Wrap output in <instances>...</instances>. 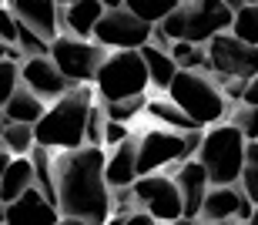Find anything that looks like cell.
I'll return each instance as SVG.
<instances>
[{
    "label": "cell",
    "instance_id": "33",
    "mask_svg": "<svg viewBox=\"0 0 258 225\" xmlns=\"http://www.w3.org/2000/svg\"><path fill=\"white\" fill-rule=\"evenodd\" d=\"M17 61H7V58H0V104L10 98V91L17 88V81H20V74H17Z\"/></svg>",
    "mask_w": 258,
    "mask_h": 225
},
{
    "label": "cell",
    "instance_id": "2",
    "mask_svg": "<svg viewBox=\"0 0 258 225\" xmlns=\"http://www.w3.org/2000/svg\"><path fill=\"white\" fill-rule=\"evenodd\" d=\"M94 101V88L91 84H71L67 91H60L50 108L40 111V118L34 121V145L44 148H77L84 145V118L87 108Z\"/></svg>",
    "mask_w": 258,
    "mask_h": 225
},
{
    "label": "cell",
    "instance_id": "27",
    "mask_svg": "<svg viewBox=\"0 0 258 225\" xmlns=\"http://www.w3.org/2000/svg\"><path fill=\"white\" fill-rule=\"evenodd\" d=\"M144 94H131V98H121V101H101V108H104V118H114V121H124L131 125L134 118L144 111Z\"/></svg>",
    "mask_w": 258,
    "mask_h": 225
},
{
    "label": "cell",
    "instance_id": "20",
    "mask_svg": "<svg viewBox=\"0 0 258 225\" xmlns=\"http://www.w3.org/2000/svg\"><path fill=\"white\" fill-rule=\"evenodd\" d=\"M27 185H34V168H30L27 155H14L10 165L0 175V205H7L10 198H17Z\"/></svg>",
    "mask_w": 258,
    "mask_h": 225
},
{
    "label": "cell",
    "instance_id": "29",
    "mask_svg": "<svg viewBox=\"0 0 258 225\" xmlns=\"http://www.w3.org/2000/svg\"><path fill=\"white\" fill-rule=\"evenodd\" d=\"M10 14H14V10H10ZM14 20H17V17H14ZM17 47L24 50L27 58H30V54H47V40L40 37V34H34L24 20H17Z\"/></svg>",
    "mask_w": 258,
    "mask_h": 225
},
{
    "label": "cell",
    "instance_id": "24",
    "mask_svg": "<svg viewBox=\"0 0 258 225\" xmlns=\"http://www.w3.org/2000/svg\"><path fill=\"white\" fill-rule=\"evenodd\" d=\"M0 145L7 148L10 155H27L34 148V128L20 125V121H7L4 118V128H0Z\"/></svg>",
    "mask_w": 258,
    "mask_h": 225
},
{
    "label": "cell",
    "instance_id": "10",
    "mask_svg": "<svg viewBox=\"0 0 258 225\" xmlns=\"http://www.w3.org/2000/svg\"><path fill=\"white\" fill-rule=\"evenodd\" d=\"M151 37V24L141 17H134L127 7H111L97 17L94 30H91V40L104 44L107 50L117 47H141Z\"/></svg>",
    "mask_w": 258,
    "mask_h": 225
},
{
    "label": "cell",
    "instance_id": "32",
    "mask_svg": "<svg viewBox=\"0 0 258 225\" xmlns=\"http://www.w3.org/2000/svg\"><path fill=\"white\" fill-rule=\"evenodd\" d=\"M127 135H131V125H124V121H114V118H104V128H101V145H104V148L121 145Z\"/></svg>",
    "mask_w": 258,
    "mask_h": 225
},
{
    "label": "cell",
    "instance_id": "39",
    "mask_svg": "<svg viewBox=\"0 0 258 225\" xmlns=\"http://www.w3.org/2000/svg\"><path fill=\"white\" fill-rule=\"evenodd\" d=\"M104 4V10H111V7H124V0H101Z\"/></svg>",
    "mask_w": 258,
    "mask_h": 225
},
{
    "label": "cell",
    "instance_id": "21",
    "mask_svg": "<svg viewBox=\"0 0 258 225\" xmlns=\"http://www.w3.org/2000/svg\"><path fill=\"white\" fill-rule=\"evenodd\" d=\"M141 58H144V68H148V84H154V88H168L171 84V78H174V71H178V64L171 61V54L164 47H154L151 40L148 44H141Z\"/></svg>",
    "mask_w": 258,
    "mask_h": 225
},
{
    "label": "cell",
    "instance_id": "9",
    "mask_svg": "<svg viewBox=\"0 0 258 225\" xmlns=\"http://www.w3.org/2000/svg\"><path fill=\"white\" fill-rule=\"evenodd\" d=\"M131 192H134V202L154 222H178L181 218V192H178L171 175H161V172L138 175L131 182Z\"/></svg>",
    "mask_w": 258,
    "mask_h": 225
},
{
    "label": "cell",
    "instance_id": "36",
    "mask_svg": "<svg viewBox=\"0 0 258 225\" xmlns=\"http://www.w3.org/2000/svg\"><path fill=\"white\" fill-rule=\"evenodd\" d=\"M235 218H238V222H248V218H251V202H248V198H241V205H238V212H235Z\"/></svg>",
    "mask_w": 258,
    "mask_h": 225
},
{
    "label": "cell",
    "instance_id": "28",
    "mask_svg": "<svg viewBox=\"0 0 258 225\" xmlns=\"http://www.w3.org/2000/svg\"><path fill=\"white\" fill-rule=\"evenodd\" d=\"M124 7L131 10L134 17L148 20V24H158L164 14H171L178 7V0H124Z\"/></svg>",
    "mask_w": 258,
    "mask_h": 225
},
{
    "label": "cell",
    "instance_id": "42",
    "mask_svg": "<svg viewBox=\"0 0 258 225\" xmlns=\"http://www.w3.org/2000/svg\"><path fill=\"white\" fill-rule=\"evenodd\" d=\"M0 128H4V111H0Z\"/></svg>",
    "mask_w": 258,
    "mask_h": 225
},
{
    "label": "cell",
    "instance_id": "14",
    "mask_svg": "<svg viewBox=\"0 0 258 225\" xmlns=\"http://www.w3.org/2000/svg\"><path fill=\"white\" fill-rule=\"evenodd\" d=\"M171 178H174V185H178V192H181V218L184 222H195L198 208H201V198H205V192L211 185L205 168H201L198 158H184Z\"/></svg>",
    "mask_w": 258,
    "mask_h": 225
},
{
    "label": "cell",
    "instance_id": "3",
    "mask_svg": "<svg viewBox=\"0 0 258 225\" xmlns=\"http://www.w3.org/2000/svg\"><path fill=\"white\" fill-rule=\"evenodd\" d=\"M168 98L191 118L198 128H208L215 121L228 115V98L218 91V84L201 74V71H191V68H178L174 71L171 84H168Z\"/></svg>",
    "mask_w": 258,
    "mask_h": 225
},
{
    "label": "cell",
    "instance_id": "15",
    "mask_svg": "<svg viewBox=\"0 0 258 225\" xmlns=\"http://www.w3.org/2000/svg\"><path fill=\"white\" fill-rule=\"evenodd\" d=\"M10 10H14V17L24 20L47 44L57 37V30H60V4L57 0H10Z\"/></svg>",
    "mask_w": 258,
    "mask_h": 225
},
{
    "label": "cell",
    "instance_id": "30",
    "mask_svg": "<svg viewBox=\"0 0 258 225\" xmlns=\"http://www.w3.org/2000/svg\"><path fill=\"white\" fill-rule=\"evenodd\" d=\"M231 125L245 135V141H255L258 138V108L255 104H241V108L231 115Z\"/></svg>",
    "mask_w": 258,
    "mask_h": 225
},
{
    "label": "cell",
    "instance_id": "17",
    "mask_svg": "<svg viewBox=\"0 0 258 225\" xmlns=\"http://www.w3.org/2000/svg\"><path fill=\"white\" fill-rule=\"evenodd\" d=\"M241 198H245V192L235 185H208V192L201 198L198 218H205V222H228V218H235Z\"/></svg>",
    "mask_w": 258,
    "mask_h": 225
},
{
    "label": "cell",
    "instance_id": "25",
    "mask_svg": "<svg viewBox=\"0 0 258 225\" xmlns=\"http://www.w3.org/2000/svg\"><path fill=\"white\" fill-rule=\"evenodd\" d=\"M241 192L251 205H258V138L245 141V158H241V172H238Z\"/></svg>",
    "mask_w": 258,
    "mask_h": 225
},
{
    "label": "cell",
    "instance_id": "43",
    "mask_svg": "<svg viewBox=\"0 0 258 225\" xmlns=\"http://www.w3.org/2000/svg\"><path fill=\"white\" fill-rule=\"evenodd\" d=\"M0 7H4V0H0Z\"/></svg>",
    "mask_w": 258,
    "mask_h": 225
},
{
    "label": "cell",
    "instance_id": "1",
    "mask_svg": "<svg viewBox=\"0 0 258 225\" xmlns=\"http://www.w3.org/2000/svg\"><path fill=\"white\" fill-rule=\"evenodd\" d=\"M104 145L60 148L50 155L54 195L64 222H107L111 215V188L104 182Z\"/></svg>",
    "mask_w": 258,
    "mask_h": 225
},
{
    "label": "cell",
    "instance_id": "11",
    "mask_svg": "<svg viewBox=\"0 0 258 225\" xmlns=\"http://www.w3.org/2000/svg\"><path fill=\"white\" fill-rule=\"evenodd\" d=\"M138 175H148V172H161L164 165L171 161H184V131H164V128H154V131H144L138 138Z\"/></svg>",
    "mask_w": 258,
    "mask_h": 225
},
{
    "label": "cell",
    "instance_id": "16",
    "mask_svg": "<svg viewBox=\"0 0 258 225\" xmlns=\"http://www.w3.org/2000/svg\"><path fill=\"white\" fill-rule=\"evenodd\" d=\"M138 141L131 135L121 141V145L111 148V155H104V182L107 188H117V185H131L134 178H138Z\"/></svg>",
    "mask_w": 258,
    "mask_h": 225
},
{
    "label": "cell",
    "instance_id": "13",
    "mask_svg": "<svg viewBox=\"0 0 258 225\" xmlns=\"http://www.w3.org/2000/svg\"><path fill=\"white\" fill-rule=\"evenodd\" d=\"M0 222H60V212L37 185H27L17 198L0 205Z\"/></svg>",
    "mask_w": 258,
    "mask_h": 225
},
{
    "label": "cell",
    "instance_id": "34",
    "mask_svg": "<svg viewBox=\"0 0 258 225\" xmlns=\"http://www.w3.org/2000/svg\"><path fill=\"white\" fill-rule=\"evenodd\" d=\"M0 40L4 44H17V20L7 7H0Z\"/></svg>",
    "mask_w": 258,
    "mask_h": 225
},
{
    "label": "cell",
    "instance_id": "7",
    "mask_svg": "<svg viewBox=\"0 0 258 225\" xmlns=\"http://www.w3.org/2000/svg\"><path fill=\"white\" fill-rule=\"evenodd\" d=\"M107 47L104 44H97L91 37H54L47 44V58L54 61V68L64 74L71 84H91L94 81V71L97 64L104 61Z\"/></svg>",
    "mask_w": 258,
    "mask_h": 225
},
{
    "label": "cell",
    "instance_id": "31",
    "mask_svg": "<svg viewBox=\"0 0 258 225\" xmlns=\"http://www.w3.org/2000/svg\"><path fill=\"white\" fill-rule=\"evenodd\" d=\"M101 128H104V108L101 101H91L84 118V145H101Z\"/></svg>",
    "mask_w": 258,
    "mask_h": 225
},
{
    "label": "cell",
    "instance_id": "12",
    "mask_svg": "<svg viewBox=\"0 0 258 225\" xmlns=\"http://www.w3.org/2000/svg\"><path fill=\"white\" fill-rule=\"evenodd\" d=\"M17 74H20V81L44 101H54L60 91L71 88V81L54 68V61H50L47 54H30V58H24L20 68H17Z\"/></svg>",
    "mask_w": 258,
    "mask_h": 225
},
{
    "label": "cell",
    "instance_id": "6",
    "mask_svg": "<svg viewBox=\"0 0 258 225\" xmlns=\"http://www.w3.org/2000/svg\"><path fill=\"white\" fill-rule=\"evenodd\" d=\"M94 94L101 101H121L131 94H144L148 91V68L138 47H117L107 50L104 61L94 71Z\"/></svg>",
    "mask_w": 258,
    "mask_h": 225
},
{
    "label": "cell",
    "instance_id": "26",
    "mask_svg": "<svg viewBox=\"0 0 258 225\" xmlns=\"http://www.w3.org/2000/svg\"><path fill=\"white\" fill-rule=\"evenodd\" d=\"M168 54L178 68H191V71H208V54L205 44H191V40H171Z\"/></svg>",
    "mask_w": 258,
    "mask_h": 225
},
{
    "label": "cell",
    "instance_id": "35",
    "mask_svg": "<svg viewBox=\"0 0 258 225\" xmlns=\"http://www.w3.org/2000/svg\"><path fill=\"white\" fill-rule=\"evenodd\" d=\"M241 104H255L258 108V74H251L245 81V91H241Z\"/></svg>",
    "mask_w": 258,
    "mask_h": 225
},
{
    "label": "cell",
    "instance_id": "18",
    "mask_svg": "<svg viewBox=\"0 0 258 225\" xmlns=\"http://www.w3.org/2000/svg\"><path fill=\"white\" fill-rule=\"evenodd\" d=\"M44 108H47L44 98H37V94H34L27 84H20V81H17V88L10 91V98L0 104L4 118H7V121H20V125H34Z\"/></svg>",
    "mask_w": 258,
    "mask_h": 225
},
{
    "label": "cell",
    "instance_id": "44",
    "mask_svg": "<svg viewBox=\"0 0 258 225\" xmlns=\"http://www.w3.org/2000/svg\"><path fill=\"white\" fill-rule=\"evenodd\" d=\"M245 4H248V0H245Z\"/></svg>",
    "mask_w": 258,
    "mask_h": 225
},
{
    "label": "cell",
    "instance_id": "38",
    "mask_svg": "<svg viewBox=\"0 0 258 225\" xmlns=\"http://www.w3.org/2000/svg\"><path fill=\"white\" fill-rule=\"evenodd\" d=\"M221 4H225V7H228V10H231V14H235V10H238V7H241V4H245V0H221Z\"/></svg>",
    "mask_w": 258,
    "mask_h": 225
},
{
    "label": "cell",
    "instance_id": "4",
    "mask_svg": "<svg viewBox=\"0 0 258 225\" xmlns=\"http://www.w3.org/2000/svg\"><path fill=\"white\" fill-rule=\"evenodd\" d=\"M158 27L171 40H191L205 44L208 37L231 27V10L221 0H178L171 14L158 20Z\"/></svg>",
    "mask_w": 258,
    "mask_h": 225
},
{
    "label": "cell",
    "instance_id": "40",
    "mask_svg": "<svg viewBox=\"0 0 258 225\" xmlns=\"http://www.w3.org/2000/svg\"><path fill=\"white\" fill-rule=\"evenodd\" d=\"M248 222H258V205H251V218Z\"/></svg>",
    "mask_w": 258,
    "mask_h": 225
},
{
    "label": "cell",
    "instance_id": "37",
    "mask_svg": "<svg viewBox=\"0 0 258 225\" xmlns=\"http://www.w3.org/2000/svg\"><path fill=\"white\" fill-rule=\"evenodd\" d=\"M10 158H14V155H10L7 148H0V175H4V168L10 165Z\"/></svg>",
    "mask_w": 258,
    "mask_h": 225
},
{
    "label": "cell",
    "instance_id": "5",
    "mask_svg": "<svg viewBox=\"0 0 258 225\" xmlns=\"http://www.w3.org/2000/svg\"><path fill=\"white\" fill-rule=\"evenodd\" d=\"M195 158L201 161L211 185H235L241 172V158H245V135L231 121L228 125L215 121V128H205Z\"/></svg>",
    "mask_w": 258,
    "mask_h": 225
},
{
    "label": "cell",
    "instance_id": "8",
    "mask_svg": "<svg viewBox=\"0 0 258 225\" xmlns=\"http://www.w3.org/2000/svg\"><path fill=\"white\" fill-rule=\"evenodd\" d=\"M205 54H208V71H215V78L248 81L251 74H258V44H245L231 30H221L205 40Z\"/></svg>",
    "mask_w": 258,
    "mask_h": 225
},
{
    "label": "cell",
    "instance_id": "22",
    "mask_svg": "<svg viewBox=\"0 0 258 225\" xmlns=\"http://www.w3.org/2000/svg\"><path fill=\"white\" fill-rule=\"evenodd\" d=\"M144 111L158 121V125H168L171 131H188V128H198L191 118L184 115L171 98H158V101H144Z\"/></svg>",
    "mask_w": 258,
    "mask_h": 225
},
{
    "label": "cell",
    "instance_id": "19",
    "mask_svg": "<svg viewBox=\"0 0 258 225\" xmlns=\"http://www.w3.org/2000/svg\"><path fill=\"white\" fill-rule=\"evenodd\" d=\"M101 14H104V4L101 0H74V4H64L60 20H64V27L74 37H91V30H94Z\"/></svg>",
    "mask_w": 258,
    "mask_h": 225
},
{
    "label": "cell",
    "instance_id": "23",
    "mask_svg": "<svg viewBox=\"0 0 258 225\" xmlns=\"http://www.w3.org/2000/svg\"><path fill=\"white\" fill-rule=\"evenodd\" d=\"M231 34L245 44H258V0H248L241 4L235 14H231Z\"/></svg>",
    "mask_w": 258,
    "mask_h": 225
},
{
    "label": "cell",
    "instance_id": "41",
    "mask_svg": "<svg viewBox=\"0 0 258 225\" xmlns=\"http://www.w3.org/2000/svg\"><path fill=\"white\" fill-rule=\"evenodd\" d=\"M57 4H60V7H64V4H74V0H57Z\"/></svg>",
    "mask_w": 258,
    "mask_h": 225
}]
</instances>
